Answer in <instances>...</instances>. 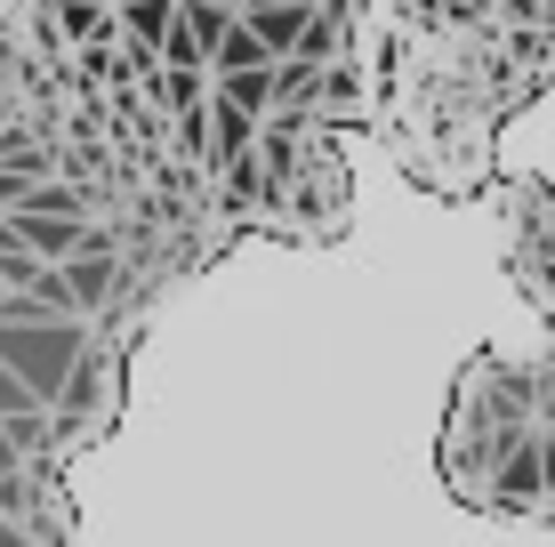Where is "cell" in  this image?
I'll return each instance as SVG.
<instances>
[{
	"instance_id": "7a4b0ae2",
	"label": "cell",
	"mask_w": 555,
	"mask_h": 547,
	"mask_svg": "<svg viewBox=\"0 0 555 547\" xmlns=\"http://www.w3.org/2000/svg\"><path fill=\"white\" fill-rule=\"evenodd\" d=\"M483 507H507V516H547L555 507V476H547V435L531 427L524 443L500 459V476L483 483Z\"/></svg>"
},
{
	"instance_id": "3957f363",
	"label": "cell",
	"mask_w": 555,
	"mask_h": 547,
	"mask_svg": "<svg viewBox=\"0 0 555 547\" xmlns=\"http://www.w3.org/2000/svg\"><path fill=\"white\" fill-rule=\"evenodd\" d=\"M65 282H73V298H81V314L113 307V282H121V258H113V234H105V225H89V234H81V250L65 258Z\"/></svg>"
},
{
	"instance_id": "277c9868",
	"label": "cell",
	"mask_w": 555,
	"mask_h": 547,
	"mask_svg": "<svg viewBox=\"0 0 555 547\" xmlns=\"http://www.w3.org/2000/svg\"><path fill=\"white\" fill-rule=\"evenodd\" d=\"M242 16L258 25V41L274 49V56H291V49H298V32L314 25V9H306V0H250Z\"/></svg>"
},
{
	"instance_id": "6da1fadb",
	"label": "cell",
	"mask_w": 555,
	"mask_h": 547,
	"mask_svg": "<svg viewBox=\"0 0 555 547\" xmlns=\"http://www.w3.org/2000/svg\"><path fill=\"white\" fill-rule=\"evenodd\" d=\"M531 370H500V363H475L467 387H459L451 411V435H443V476L467 507H483V483L500 476V459L531 435Z\"/></svg>"
},
{
	"instance_id": "52a82bcc",
	"label": "cell",
	"mask_w": 555,
	"mask_h": 547,
	"mask_svg": "<svg viewBox=\"0 0 555 547\" xmlns=\"http://www.w3.org/2000/svg\"><path fill=\"white\" fill-rule=\"evenodd\" d=\"M218 97H234L242 113H266V105H274V65H234V73H218Z\"/></svg>"
},
{
	"instance_id": "5b68a950",
	"label": "cell",
	"mask_w": 555,
	"mask_h": 547,
	"mask_svg": "<svg viewBox=\"0 0 555 547\" xmlns=\"http://www.w3.org/2000/svg\"><path fill=\"white\" fill-rule=\"evenodd\" d=\"M234 65H274V49L258 41V25H250L242 9H234V25L209 41V73H234Z\"/></svg>"
},
{
	"instance_id": "ba28073f",
	"label": "cell",
	"mask_w": 555,
	"mask_h": 547,
	"mask_svg": "<svg viewBox=\"0 0 555 547\" xmlns=\"http://www.w3.org/2000/svg\"><path fill=\"white\" fill-rule=\"evenodd\" d=\"M185 25H194L202 41H218V32L234 25V0H185Z\"/></svg>"
},
{
	"instance_id": "9c48e42d",
	"label": "cell",
	"mask_w": 555,
	"mask_h": 547,
	"mask_svg": "<svg viewBox=\"0 0 555 547\" xmlns=\"http://www.w3.org/2000/svg\"><path fill=\"white\" fill-rule=\"evenodd\" d=\"M250 194H258V169H250V145H242V154L225 161V210H242Z\"/></svg>"
},
{
	"instance_id": "8992f818",
	"label": "cell",
	"mask_w": 555,
	"mask_h": 547,
	"mask_svg": "<svg viewBox=\"0 0 555 547\" xmlns=\"http://www.w3.org/2000/svg\"><path fill=\"white\" fill-rule=\"evenodd\" d=\"M250 121L258 113H242L234 97H209V161H234L250 145Z\"/></svg>"
},
{
	"instance_id": "30bf717a",
	"label": "cell",
	"mask_w": 555,
	"mask_h": 547,
	"mask_svg": "<svg viewBox=\"0 0 555 547\" xmlns=\"http://www.w3.org/2000/svg\"><path fill=\"white\" fill-rule=\"evenodd\" d=\"M234 9H242V0H234Z\"/></svg>"
}]
</instances>
